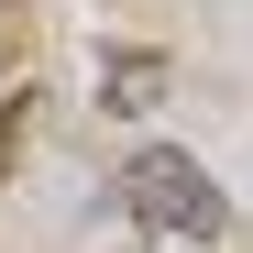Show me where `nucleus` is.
<instances>
[{
    "mask_svg": "<svg viewBox=\"0 0 253 253\" xmlns=\"http://www.w3.org/2000/svg\"><path fill=\"white\" fill-rule=\"evenodd\" d=\"M99 99H110V110H154V99H165V66H154V55H121V66H99Z\"/></svg>",
    "mask_w": 253,
    "mask_h": 253,
    "instance_id": "f03ea898",
    "label": "nucleus"
},
{
    "mask_svg": "<svg viewBox=\"0 0 253 253\" xmlns=\"http://www.w3.org/2000/svg\"><path fill=\"white\" fill-rule=\"evenodd\" d=\"M110 198L132 209L143 231H176V242H220V231H231V198L209 187V165H198L187 143H132L121 176H110Z\"/></svg>",
    "mask_w": 253,
    "mask_h": 253,
    "instance_id": "f257e3e1",
    "label": "nucleus"
}]
</instances>
